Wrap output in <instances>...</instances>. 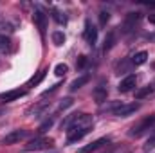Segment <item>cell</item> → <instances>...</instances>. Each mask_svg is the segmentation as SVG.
<instances>
[{
    "label": "cell",
    "mask_w": 155,
    "mask_h": 153,
    "mask_svg": "<svg viewBox=\"0 0 155 153\" xmlns=\"http://www.w3.org/2000/svg\"><path fill=\"white\" fill-rule=\"evenodd\" d=\"M94 126V119L92 115L88 114H79L74 119V122L67 128V142L72 144V142H78L79 139H83Z\"/></svg>",
    "instance_id": "1"
},
{
    "label": "cell",
    "mask_w": 155,
    "mask_h": 153,
    "mask_svg": "<svg viewBox=\"0 0 155 153\" xmlns=\"http://www.w3.org/2000/svg\"><path fill=\"white\" fill-rule=\"evenodd\" d=\"M54 146V141L52 139H45V137H36L33 139L29 144H25V150L27 151H38V150H49Z\"/></svg>",
    "instance_id": "2"
},
{
    "label": "cell",
    "mask_w": 155,
    "mask_h": 153,
    "mask_svg": "<svg viewBox=\"0 0 155 153\" xmlns=\"http://www.w3.org/2000/svg\"><path fill=\"white\" fill-rule=\"evenodd\" d=\"M153 122H155V115H148L146 119H143L139 124H135V126L132 128L130 135H132V137H139V135H143L146 130H150V128L153 126Z\"/></svg>",
    "instance_id": "3"
},
{
    "label": "cell",
    "mask_w": 155,
    "mask_h": 153,
    "mask_svg": "<svg viewBox=\"0 0 155 153\" xmlns=\"http://www.w3.org/2000/svg\"><path fill=\"white\" fill-rule=\"evenodd\" d=\"M27 135H29L27 130H13L11 133H7V135L2 139V144H5V146H9V144H16V142H20L22 139H25Z\"/></svg>",
    "instance_id": "4"
},
{
    "label": "cell",
    "mask_w": 155,
    "mask_h": 153,
    "mask_svg": "<svg viewBox=\"0 0 155 153\" xmlns=\"http://www.w3.org/2000/svg\"><path fill=\"white\" fill-rule=\"evenodd\" d=\"M139 110V103H130V105H121L119 108H116L112 114L116 115V117H128V115H134L135 112Z\"/></svg>",
    "instance_id": "5"
},
{
    "label": "cell",
    "mask_w": 155,
    "mask_h": 153,
    "mask_svg": "<svg viewBox=\"0 0 155 153\" xmlns=\"http://www.w3.org/2000/svg\"><path fill=\"white\" fill-rule=\"evenodd\" d=\"M83 38L87 40V43L88 45H96V40H97V29H96V25H92L88 20L85 22V31H83Z\"/></svg>",
    "instance_id": "6"
},
{
    "label": "cell",
    "mask_w": 155,
    "mask_h": 153,
    "mask_svg": "<svg viewBox=\"0 0 155 153\" xmlns=\"http://www.w3.org/2000/svg\"><path fill=\"white\" fill-rule=\"evenodd\" d=\"M33 20H35V24H36V27H38L40 34H45V29H47V15H45L40 7H36V9H35Z\"/></svg>",
    "instance_id": "7"
},
{
    "label": "cell",
    "mask_w": 155,
    "mask_h": 153,
    "mask_svg": "<svg viewBox=\"0 0 155 153\" xmlns=\"http://www.w3.org/2000/svg\"><path fill=\"white\" fill-rule=\"evenodd\" d=\"M135 83H137V77H135V74H128L124 79H121V83H119V86H117V88H119V92L126 94V92H132V90H134Z\"/></svg>",
    "instance_id": "8"
},
{
    "label": "cell",
    "mask_w": 155,
    "mask_h": 153,
    "mask_svg": "<svg viewBox=\"0 0 155 153\" xmlns=\"http://www.w3.org/2000/svg\"><path fill=\"white\" fill-rule=\"evenodd\" d=\"M107 94H108V88L105 86V83H99V85L94 88V92H92V96H94L96 103H99V105L107 101Z\"/></svg>",
    "instance_id": "9"
},
{
    "label": "cell",
    "mask_w": 155,
    "mask_h": 153,
    "mask_svg": "<svg viewBox=\"0 0 155 153\" xmlns=\"http://www.w3.org/2000/svg\"><path fill=\"white\" fill-rule=\"evenodd\" d=\"M27 92L25 90H20V88H16V90H9V92H4V94H0V99H4L5 103H11V101H16V99H20V97H24Z\"/></svg>",
    "instance_id": "10"
},
{
    "label": "cell",
    "mask_w": 155,
    "mask_h": 153,
    "mask_svg": "<svg viewBox=\"0 0 155 153\" xmlns=\"http://www.w3.org/2000/svg\"><path fill=\"white\" fill-rule=\"evenodd\" d=\"M110 142V139L108 137H101V139H97V141H94L92 144H88V146H85V148H81L79 153H92L96 151V150H99L101 146H105V144H108Z\"/></svg>",
    "instance_id": "11"
},
{
    "label": "cell",
    "mask_w": 155,
    "mask_h": 153,
    "mask_svg": "<svg viewBox=\"0 0 155 153\" xmlns=\"http://www.w3.org/2000/svg\"><path fill=\"white\" fill-rule=\"evenodd\" d=\"M139 20H141V15H139V13H130V15L126 16V20H124V31L130 33L132 29H135V25H137Z\"/></svg>",
    "instance_id": "12"
},
{
    "label": "cell",
    "mask_w": 155,
    "mask_h": 153,
    "mask_svg": "<svg viewBox=\"0 0 155 153\" xmlns=\"http://www.w3.org/2000/svg\"><path fill=\"white\" fill-rule=\"evenodd\" d=\"M88 79H90V76H88V74H83L81 77H78V79H74V81L71 83V90H72V92H76V90H79V88H81V86H83L85 83H88Z\"/></svg>",
    "instance_id": "13"
},
{
    "label": "cell",
    "mask_w": 155,
    "mask_h": 153,
    "mask_svg": "<svg viewBox=\"0 0 155 153\" xmlns=\"http://www.w3.org/2000/svg\"><path fill=\"white\" fill-rule=\"evenodd\" d=\"M52 18H54V22H56L58 25H65V24H67V15L61 13L60 9H52Z\"/></svg>",
    "instance_id": "14"
},
{
    "label": "cell",
    "mask_w": 155,
    "mask_h": 153,
    "mask_svg": "<svg viewBox=\"0 0 155 153\" xmlns=\"http://www.w3.org/2000/svg\"><path fill=\"white\" fill-rule=\"evenodd\" d=\"M146 60H148V52L146 50H139L134 58H132V63L137 67V65H143V63H146Z\"/></svg>",
    "instance_id": "15"
},
{
    "label": "cell",
    "mask_w": 155,
    "mask_h": 153,
    "mask_svg": "<svg viewBox=\"0 0 155 153\" xmlns=\"http://www.w3.org/2000/svg\"><path fill=\"white\" fill-rule=\"evenodd\" d=\"M45 76H47V69L40 70L36 76H33L31 79H29V83H27V85H29V86H36V85H40V83H41V81L45 79Z\"/></svg>",
    "instance_id": "16"
},
{
    "label": "cell",
    "mask_w": 155,
    "mask_h": 153,
    "mask_svg": "<svg viewBox=\"0 0 155 153\" xmlns=\"http://www.w3.org/2000/svg\"><path fill=\"white\" fill-rule=\"evenodd\" d=\"M15 31V27H13V24H9V22H5V20H0V36H5V34H11Z\"/></svg>",
    "instance_id": "17"
},
{
    "label": "cell",
    "mask_w": 155,
    "mask_h": 153,
    "mask_svg": "<svg viewBox=\"0 0 155 153\" xmlns=\"http://www.w3.org/2000/svg\"><path fill=\"white\" fill-rule=\"evenodd\" d=\"M152 94H153V86H144V88L135 92V99H144V97H148Z\"/></svg>",
    "instance_id": "18"
},
{
    "label": "cell",
    "mask_w": 155,
    "mask_h": 153,
    "mask_svg": "<svg viewBox=\"0 0 155 153\" xmlns=\"http://www.w3.org/2000/svg\"><path fill=\"white\" fill-rule=\"evenodd\" d=\"M52 124H54V117H49V119H45V121L40 124L38 133H40V135H41V133H45L47 130H51V128H52Z\"/></svg>",
    "instance_id": "19"
},
{
    "label": "cell",
    "mask_w": 155,
    "mask_h": 153,
    "mask_svg": "<svg viewBox=\"0 0 155 153\" xmlns=\"http://www.w3.org/2000/svg\"><path fill=\"white\" fill-rule=\"evenodd\" d=\"M52 43L58 45V47L63 45V43H65V34H63L61 31H54V33H52Z\"/></svg>",
    "instance_id": "20"
},
{
    "label": "cell",
    "mask_w": 155,
    "mask_h": 153,
    "mask_svg": "<svg viewBox=\"0 0 155 153\" xmlns=\"http://www.w3.org/2000/svg\"><path fill=\"white\" fill-rule=\"evenodd\" d=\"M9 49H11V41L7 36H0V54H4V52H9Z\"/></svg>",
    "instance_id": "21"
},
{
    "label": "cell",
    "mask_w": 155,
    "mask_h": 153,
    "mask_svg": "<svg viewBox=\"0 0 155 153\" xmlns=\"http://www.w3.org/2000/svg\"><path fill=\"white\" fill-rule=\"evenodd\" d=\"M69 72V67H67V63H58L56 67H54V74L58 77H61V76H65Z\"/></svg>",
    "instance_id": "22"
},
{
    "label": "cell",
    "mask_w": 155,
    "mask_h": 153,
    "mask_svg": "<svg viewBox=\"0 0 155 153\" xmlns=\"http://www.w3.org/2000/svg\"><path fill=\"white\" fill-rule=\"evenodd\" d=\"M114 41H116V33L112 31V33H108L107 38H105V50H110V49L114 47Z\"/></svg>",
    "instance_id": "23"
},
{
    "label": "cell",
    "mask_w": 155,
    "mask_h": 153,
    "mask_svg": "<svg viewBox=\"0 0 155 153\" xmlns=\"http://www.w3.org/2000/svg\"><path fill=\"white\" fill-rule=\"evenodd\" d=\"M74 105V101H72V97H67V99H63L60 105H58V112H61V110H67L69 106H72Z\"/></svg>",
    "instance_id": "24"
},
{
    "label": "cell",
    "mask_w": 155,
    "mask_h": 153,
    "mask_svg": "<svg viewBox=\"0 0 155 153\" xmlns=\"http://www.w3.org/2000/svg\"><path fill=\"white\" fill-rule=\"evenodd\" d=\"M108 20H110V13H108V11H101V13H99V24H101V25H107Z\"/></svg>",
    "instance_id": "25"
},
{
    "label": "cell",
    "mask_w": 155,
    "mask_h": 153,
    "mask_svg": "<svg viewBox=\"0 0 155 153\" xmlns=\"http://www.w3.org/2000/svg\"><path fill=\"white\" fill-rule=\"evenodd\" d=\"M85 65H87V56H79V60H78L76 67H78V69H83Z\"/></svg>",
    "instance_id": "26"
},
{
    "label": "cell",
    "mask_w": 155,
    "mask_h": 153,
    "mask_svg": "<svg viewBox=\"0 0 155 153\" xmlns=\"http://www.w3.org/2000/svg\"><path fill=\"white\" fill-rule=\"evenodd\" d=\"M58 86H61V85H60V83H56V85H52V88H49V90H45V92H43L41 96H49V94H52V92H56V90H58Z\"/></svg>",
    "instance_id": "27"
},
{
    "label": "cell",
    "mask_w": 155,
    "mask_h": 153,
    "mask_svg": "<svg viewBox=\"0 0 155 153\" xmlns=\"http://www.w3.org/2000/svg\"><path fill=\"white\" fill-rule=\"evenodd\" d=\"M155 148V137L153 139H150L148 142H146V150H153Z\"/></svg>",
    "instance_id": "28"
},
{
    "label": "cell",
    "mask_w": 155,
    "mask_h": 153,
    "mask_svg": "<svg viewBox=\"0 0 155 153\" xmlns=\"http://www.w3.org/2000/svg\"><path fill=\"white\" fill-rule=\"evenodd\" d=\"M148 20H150V24H155V15H150Z\"/></svg>",
    "instance_id": "29"
}]
</instances>
